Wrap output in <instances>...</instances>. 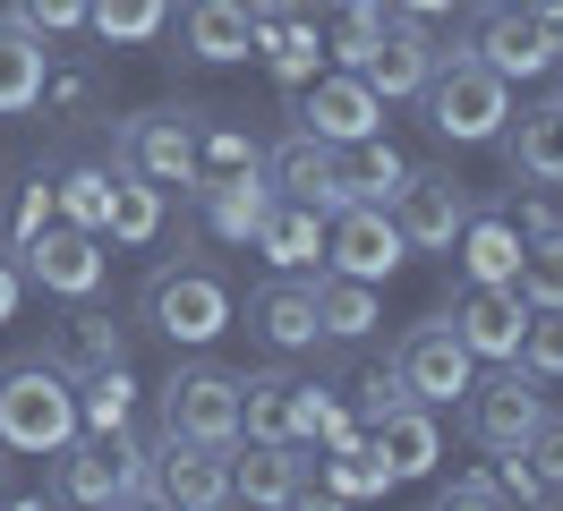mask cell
<instances>
[{
    "instance_id": "14",
    "label": "cell",
    "mask_w": 563,
    "mask_h": 511,
    "mask_svg": "<svg viewBox=\"0 0 563 511\" xmlns=\"http://www.w3.org/2000/svg\"><path fill=\"white\" fill-rule=\"evenodd\" d=\"M299 129L324 136V145H358V136H385V95L342 68V77H308L299 86Z\"/></svg>"
},
{
    "instance_id": "23",
    "label": "cell",
    "mask_w": 563,
    "mask_h": 511,
    "mask_svg": "<svg viewBox=\"0 0 563 511\" xmlns=\"http://www.w3.org/2000/svg\"><path fill=\"white\" fill-rule=\"evenodd\" d=\"M43 77H52V34H35L9 9V18H0V120L43 111Z\"/></svg>"
},
{
    "instance_id": "30",
    "label": "cell",
    "mask_w": 563,
    "mask_h": 511,
    "mask_svg": "<svg viewBox=\"0 0 563 511\" xmlns=\"http://www.w3.org/2000/svg\"><path fill=\"white\" fill-rule=\"evenodd\" d=\"M401 179H410V163L393 154L385 136H358V145H333V197H342V204H351V197H376V204H385L393 188H401Z\"/></svg>"
},
{
    "instance_id": "1",
    "label": "cell",
    "mask_w": 563,
    "mask_h": 511,
    "mask_svg": "<svg viewBox=\"0 0 563 511\" xmlns=\"http://www.w3.org/2000/svg\"><path fill=\"white\" fill-rule=\"evenodd\" d=\"M137 315L172 341V349H213V341L240 324V299H231V281H222L213 265L163 256V265L145 273V290H137Z\"/></svg>"
},
{
    "instance_id": "28",
    "label": "cell",
    "mask_w": 563,
    "mask_h": 511,
    "mask_svg": "<svg viewBox=\"0 0 563 511\" xmlns=\"http://www.w3.org/2000/svg\"><path fill=\"white\" fill-rule=\"evenodd\" d=\"M240 435L299 443V375H282V367H247L240 375Z\"/></svg>"
},
{
    "instance_id": "42",
    "label": "cell",
    "mask_w": 563,
    "mask_h": 511,
    "mask_svg": "<svg viewBox=\"0 0 563 511\" xmlns=\"http://www.w3.org/2000/svg\"><path fill=\"white\" fill-rule=\"evenodd\" d=\"M18 307H26V265L0 247V324H18Z\"/></svg>"
},
{
    "instance_id": "17",
    "label": "cell",
    "mask_w": 563,
    "mask_h": 511,
    "mask_svg": "<svg viewBox=\"0 0 563 511\" xmlns=\"http://www.w3.org/2000/svg\"><path fill=\"white\" fill-rule=\"evenodd\" d=\"M453 333L470 341V358H487V367H504V358H521V333H529V299L512 290V281H470L453 299Z\"/></svg>"
},
{
    "instance_id": "34",
    "label": "cell",
    "mask_w": 563,
    "mask_h": 511,
    "mask_svg": "<svg viewBox=\"0 0 563 511\" xmlns=\"http://www.w3.org/2000/svg\"><path fill=\"white\" fill-rule=\"evenodd\" d=\"M163 9L172 0H86V26L103 43H154L163 34Z\"/></svg>"
},
{
    "instance_id": "46",
    "label": "cell",
    "mask_w": 563,
    "mask_h": 511,
    "mask_svg": "<svg viewBox=\"0 0 563 511\" xmlns=\"http://www.w3.org/2000/svg\"><path fill=\"white\" fill-rule=\"evenodd\" d=\"M333 9H385V0H333Z\"/></svg>"
},
{
    "instance_id": "35",
    "label": "cell",
    "mask_w": 563,
    "mask_h": 511,
    "mask_svg": "<svg viewBox=\"0 0 563 511\" xmlns=\"http://www.w3.org/2000/svg\"><path fill=\"white\" fill-rule=\"evenodd\" d=\"M512 290L529 307H563V231H538L521 247V273H512Z\"/></svg>"
},
{
    "instance_id": "41",
    "label": "cell",
    "mask_w": 563,
    "mask_h": 511,
    "mask_svg": "<svg viewBox=\"0 0 563 511\" xmlns=\"http://www.w3.org/2000/svg\"><path fill=\"white\" fill-rule=\"evenodd\" d=\"M435 503L444 511H478V503H512V495H504V477H487V469H470V477H453V486H435Z\"/></svg>"
},
{
    "instance_id": "10",
    "label": "cell",
    "mask_w": 563,
    "mask_h": 511,
    "mask_svg": "<svg viewBox=\"0 0 563 511\" xmlns=\"http://www.w3.org/2000/svg\"><path fill=\"white\" fill-rule=\"evenodd\" d=\"M538 409H547L538 375H529L521 358H504L487 384L470 375V392H461V426H470V443H478V452H521V435L538 426Z\"/></svg>"
},
{
    "instance_id": "38",
    "label": "cell",
    "mask_w": 563,
    "mask_h": 511,
    "mask_svg": "<svg viewBox=\"0 0 563 511\" xmlns=\"http://www.w3.org/2000/svg\"><path fill=\"white\" fill-rule=\"evenodd\" d=\"M197 170H265V154H256V136L206 120V129H197Z\"/></svg>"
},
{
    "instance_id": "49",
    "label": "cell",
    "mask_w": 563,
    "mask_h": 511,
    "mask_svg": "<svg viewBox=\"0 0 563 511\" xmlns=\"http://www.w3.org/2000/svg\"><path fill=\"white\" fill-rule=\"evenodd\" d=\"M487 9H495V0H487Z\"/></svg>"
},
{
    "instance_id": "11",
    "label": "cell",
    "mask_w": 563,
    "mask_h": 511,
    "mask_svg": "<svg viewBox=\"0 0 563 511\" xmlns=\"http://www.w3.org/2000/svg\"><path fill=\"white\" fill-rule=\"evenodd\" d=\"M470 60H487L504 86H521V77H547V68L563 60V43H555V26L538 18V9H521V0H495L487 18L470 26V43H461Z\"/></svg>"
},
{
    "instance_id": "36",
    "label": "cell",
    "mask_w": 563,
    "mask_h": 511,
    "mask_svg": "<svg viewBox=\"0 0 563 511\" xmlns=\"http://www.w3.org/2000/svg\"><path fill=\"white\" fill-rule=\"evenodd\" d=\"M521 367L538 384H563V307H529V333H521Z\"/></svg>"
},
{
    "instance_id": "8",
    "label": "cell",
    "mask_w": 563,
    "mask_h": 511,
    "mask_svg": "<svg viewBox=\"0 0 563 511\" xmlns=\"http://www.w3.org/2000/svg\"><path fill=\"white\" fill-rule=\"evenodd\" d=\"M154 409H163L154 435L240 443V375H231V367H172V384L154 392Z\"/></svg>"
},
{
    "instance_id": "40",
    "label": "cell",
    "mask_w": 563,
    "mask_h": 511,
    "mask_svg": "<svg viewBox=\"0 0 563 511\" xmlns=\"http://www.w3.org/2000/svg\"><path fill=\"white\" fill-rule=\"evenodd\" d=\"M18 18H26L35 34H52V43H60V34L86 26V0H18Z\"/></svg>"
},
{
    "instance_id": "37",
    "label": "cell",
    "mask_w": 563,
    "mask_h": 511,
    "mask_svg": "<svg viewBox=\"0 0 563 511\" xmlns=\"http://www.w3.org/2000/svg\"><path fill=\"white\" fill-rule=\"evenodd\" d=\"M521 460L547 477V503L563 495V409H538V426L521 435Z\"/></svg>"
},
{
    "instance_id": "39",
    "label": "cell",
    "mask_w": 563,
    "mask_h": 511,
    "mask_svg": "<svg viewBox=\"0 0 563 511\" xmlns=\"http://www.w3.org/2000/svg\"><path fill=\"white\" fill-rule=\"evenodd\" d=\"M52 213H60V204H52V170H35V179H26V197H18V213H9V231H0V247L18 256V247H26Z\"/></svg>"
},
{
    "instance_id": "27",
    "label": "cell",
    "mask_w": 563,
    "mask_h": 511,
    "mask_svg": "<svg viewBox=\"0 0 563 511\" xmlns=\"http://www.w3.org/2000/svg\"><path fill=\"white\" fill-rule=\"evenodd\" d=\"M256 52V18H247V0H188V60L206 68H231Z\"/></svg>"
},
{
    "instance_id": "25",
    "label": "cell",
    "mask_w": 563,
    "mask_h": 511,
    "mask_svg": "<svg viewBox=\"0 0 563 511\" xmlns=\"http://www.w3.org/2000/svg\"><path fill=\"white\" fill-rule=\"evenodd\" d=\"M247 247H256V256H265L274 273H317V265H324V213H317V204H290V197H274Z\"/></svg>"
},
{
    "instance_id": "26",
    "label": "cell",
    "mask_w": 563,
    "mask_h": 511,
    "mask_svg": "<svg viewBox=\"0 0 563 511\" xmlns=\"http://www.w3.org/2000/svg\"><path fill=\"white\" fill-rule=\"evenodd\" d=\"M521 222L512 213H478L470 204V222H461V238H453V256H461V281H512L521 273Z\"/></svg>"
},
{
    "instance_id": "4",
    "label": "cell",
    "mask_w": 563,
    "mask_h": 511,
    "mask_svg": "<svg viewBox=\"0 0 563 511\" xmlns=\"http://www.w3.org/2000/svg\"><path fill=\"white\" fill-rule=\"evenodd\" d=\"M60 469H52V495L60 503H154V486H145V443L129 426H111V435H69L52 452Z\"/></svg>"
},
{
    "instance_id": "29",
    "label": "cell",
    "mask_w": 563,
    "mask_h": 511,
    "mask_svg": "<svg viewBox=\"0 0 563 511\" xmlns=\"http://www.w3.org/2000/svg\"><path fill=\"white\" fill-rule=\"evenodd\" d=\"M308 290H317L324 341H367V333H376V281H351V273L317 265V273H308Z\"/></svg>"
},
{
    "instance_id": "47",
    "label": "cell",
    "mask_w": 563,
    "mask_h": 511,
    "mask_svg": "<svg viewBox=\"0 0 563 511\" xmlns=\"http://www.w3.org/2000/svg\"><path fill=\"white\" fill-rule=\"evenodd\" d=\"M0 495H9V460H0Z\"/></svg>"
},
{
    "instance_id": "3",
    "label": "cell",
    "mask_w": 563,
    "mask_h": 511,
    "mask_svg": "<svg viewBox=\"0 0 563 511\" xmlns=\"http://www.w3.org/2000/svg\"><path fill=\"white\" fill-rule=\"evenodd\" d=\"M427 102V129L444 136V145H495L504 120H512V86L495 77L487 60H470V52H435V77L419 86Z\"/></svg>"
},
{
    "instance_id": "6",
    "label": "cell",
    "mask_w": 563,
    "mask_h": 511,
    "mask_svg": "<svg viewBox=\"0 0 563 511\" xmlns=\"http://www.w3.org/2000/svg\"><path fill=\"white\" fill-rule=\"evenodd\" d=\"M470 375H478V358H470V341L453 333V315H427V324H410V333L393 341V384L427 409H453L461 392H470Z\"/></svg>"
},
{
    "instance_id": "12",
    "label": "cell",
    "mask_w": 563,
    "mask_h": 511,
    "mask_svg": "<svg viewBox=\"0 0 563 511\" xmlns=\"http://www.w3.org/2000/svg\"><path fill=\"white\" fill-rule=\"evenodd\" d=\"M18 265H26V281H43L52 299H95L103 290V231H77V222H43L26 247H18Z\"/></svg>"
},
{
    "instance_id": "31",
    "label": "cell",
    "mask_w": 563,
    "mask_h": 511,
    "mask_svg": "<svg viewBox=\"0 0 563 511\" xmlns=\"http://www.w3.org/2000/svg\"><path fill=\"white\" fill-rule=\"evenodd\" d=\"M111 188H120V170H111V163L52 170V204H60V222H77V231H103V222H111Z\"/></svg>"
},
{
    "instance_id": "24",
    "label": "cell",
    "mask_w": 563,
    "mask_h": 511,
    "mask_svg": "<svg viewBox=\"0 0 563 511\" xmlns=\"http://www.w3.org/2000/svg\"><path fill=\"white\" fill-rule=\"evenodd\" d=\"M265 179H274V197H290V204H317V213H333V145L324 136H308V129H282L274 136V154H265Z\"/></svg>"
},
{
    "instance_id": "48",
    "label": "cell",
    "mask_w": 563,
    "mask_h": 511,
    "mask_svg": "<svg viewBox=\"0 0 563 511\" xmlns=\"http://www.w3.org/2000/svg\"><path fill=\"white\" fill-rule=\"evenodd\" d=\"M555 68H563V60H555ZM555 95H563V86H555Z\"/></svg>"
},
{
    "instance_id": "18",
    "label": "cell",
    "mask_w": 563,
    "mask_h": 511,
    "mask_svg": "<svg viewBox=\"0 0 563 511\" xmlns=\"http://www.w3.org/2000/svg\"><path fill=\"white\" fill-rule=\"evenodd\" d=\"M358 77L385 102H419V86L435 77V34H427L419 18H385L376 43H367V60H358Z\"/></svg>"
},
{
    "instance_id": "43",
    "label": "cell",
    "mask_w": 563,
    "mask_h": 511,
    "mask_svg": "<svg viewBox=\"0 0 563 511\" xmlns=\"http://www.w3.org/2000/svg\"><path fill=\"white\" fill-rule=\"evenodd\" d=\"M324 418H333V392H324V384H299V443H317Z\"/></svg>"
},
{
    "instance_id": "20",
    "label": "cell",
    "mask_w": 563,
    "mask_h": 511,
    "mask_svg": "<svg viewBox=\"0 0 563 511\" xmlns=\"http://www.w3.org/2000/svg\"><path fill=\"white\" fill-rule=\"evenodd\" d=\"M504 163H512V179H529V188H563V95L529 102L521 120H504Z\"/></svg>"
},
{
    "instance_id": "32",
    "label": "cell",
    "mask_w": 563,
    "mask_h": 511,
    "mask_svg": "<svg viewBox=\"0 0 563 511\" xmlns=\"http://www.w3.org/2000/svg\"><path fill=\"white\" fill-rule=\"evenodd\" d=\"M103 238H120V247H154V238H163V188H154V179H137V170H120Z\"/></svg>"
},
{
    "instance_id": "22",
    "label": "cell",
    "mask_w": 563,
    "mask_h": 511,
    "mask_svg": "<svg viewBox=\"0 0 563 511\" xmlns=\"http://www.w3.org/2000/svg\"><path fill=\"white\" fill-rule=\"evenodd\" d=\"M60 375H95V367H129V324L120 315H103V307L77 299L60 324H52V349H43Z\"/></svg>"
},
{
    "instance_id": "16",
    "label": "cell",
    "mask_w": 563,
    "mask_h": 511,
    "mask_svg": "<svg viewBox=\"0 0 563 511\" xmlns=\"http://www.w3.org/2000/svg\"><path fill=\"white\" fill-rule=\"evenodd\" d=\"M385 204H393V222H401V238H410V247H435V256H444L461 238V222H470V188H461L453 170H410Z\"/></svg>"
},
{
    "instance_id": "45",
    "label": "cell",
    "mask_w": 563,
    "mask_h": 511,
    "mask_svg": "<svg viewBox=\"0 0 563 511\" xmlns=\"http://www.w3.org/2000/svg\"><path fill=\"white\" fill-rule=\"evenodd\" d=\"M521 9H538V18H547V26H563V0H521Z\"/></svg>"
},
{
    "instance_id": "2",
    "label": "cell",
    "mask_w": 563,
    "mask_h": 511,
    "mask_svg": "<svg viewBox=\"0 0 563 511\" xmlns=\"http://www.w3.org/2000/svg\"><path fill=\"white\" fill-rule=\"evenodd\" d=\"M77 435V375L52 358H9L0 367V452L18 460H52Z\"/></svg>"
},
{
    "instance_id": "7",
    "label": "cell",
    "mask_w": 563,
    "mask_h": 511,
    "mask_svg": "<svg viewBox=\"0 0 563 511\" xmlns=\"http://www.w3.org/2000/svg\"><path fill=\"white\" fill-rule=\"evenodd\" d=\"M401 256H410V238H401V222H393V204L376 197H351L324 213V265L351 273V281H376L385 290L393 273H401Z\"/></svg>"
},
{
    "instance_id": "44",
    "label": "cell",
    "mask_w": 563,
    "mask_h": 511,
    "mask_svg": "<svg viewBox=\"0 0 563 511\" xmlns=\"http://www.w3.org/2000/svg\"><path fill=\"white\" fill-rule=\"evenodd\" d=\"M393 18H419V26H435V18H453L461 0H385Z\"/></svg>"
},
{
    "instance_id": "15",
    "label": "cell",
    "mask_w": 563,
    "mask_h": 511,
    "mask_svg": "<svg viewBox=\"0 0 563 511\" xmlns=\"http://www.w3.org/2000/svg\"><path fill=\"white\" fill-rule=\"evenodd\" d=\"M231 503H317V486H308V443L240 435L231 443Z\"/></svg>"
},
{
    "instance_id": "19",
    "label": "cell",
    "mask_w": 563,
    "mask_h": 511,
    "mask_svg": "<svg viewBox=\"0 0 563 511\" xmlns=\"http://www.w3.org/2000/svg\"><path fill=\"white\" fill-rule=\"evenodd\" d=\"M188 197H197V213H206L213 238L247 247L256 222H265V204H274V179H265V170H197V179H188Z\"/></svg>"
},
{
    "instance_id": "9",
    "label": "cell",
    "mask_w": 563,
    "mask_h": 511,
    "mask_svg": "<svg viewBox=\"0 0 563 511\" xmlns=\"http://www.w3.org/2000/svg\"><path fill=\"white\" fill-rule=\"evenodd\" d=\"M145 486H154V503H179V511H222V503H231V443L154 435V443H145Z\"/></svg>"
},
{
    "instance_id": "5",
    "label": "cell",
    "mask_w": 563,
    "mask_h": 511,
    "mask_svg": "<svg viewBox=\"0 0 563 511\" xmlns=\"http://www.w3.org/2000/svg\"><path fill=\"white\" fill-rule=\"evenodd\" d=\"M197 129H206V111H129L120 129H111V170H137L154 188H188L197 179Z\"/></svg>"
},
{
    "instance_id": "21",
    "label": "cell",
    "mask_w": 563,
    "mask_h": 511,
    "mask_svg": "<svg viewBox=\"0 0 563 511\" xmlns=\"http://www.w3.org/2000/svg\"><path fill=\"white\" fill-rule=\"evenodd\" d=\"M247 324L265 333V349H324V324H317V290H308V273H274V281L247 299Z\"/></svg>"
},
{
    "instance_id": "13",
    "label": "cell",
    "mask_w": 563,
    "mask_h": 511,
    "mask_svg": "<svg viewBox=\"0 0 563 511\" xmlns=\"http://www.w3.org/2000/svg\"><path fill=\"white\" fill-rule=\"evenodd\" d=\"M444 409H427V401H385L376 418H367V452L385 460L393 486H419V477H435V460H444V426H435Z\"/></svg>"
},
{
    "instance_id": "33",
    "label": "cell",
    "mask_w": 563,
    "mask_h": 511,
    "mask_svg": "<svg viewBox=\"0 0 563 511\" xmlns=\"http://www.w3.org/2000/svg\"><path fill=\"white\" fill-rule=\"evenodd\" d=\"M129 409H137V384H129V367L77 375V435H111V426H129Z\"/></svg>"
}]
</instances>
